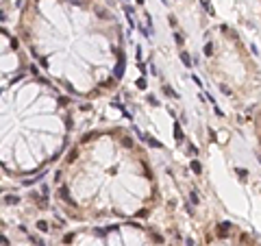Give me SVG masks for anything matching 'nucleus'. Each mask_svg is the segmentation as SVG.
<instances>
[{
	"mask_svg": "<svg viewBox=\"0 0 261 246\" xmlns=\"http://www.w3.org/2000/svg\"><path fill=\"white\" fill-rule=\"evenodd\" d=\"M255 126H257V137H259V146H261V111L257 113V124Z\"/></svg>",
	"mask_w": 261,
	"mask_h": 246,
	"instance_id": "obj_5",
	"label": "nucleus"
},
{
	"mask_svg": "<svg viewBox=\"0 0 261 246\" xmlns=\"http://www.w3.org/2000/svg\"><path fill=\"white\" fill-rule=\"evenodd\" d=\"M57 198L79 220L142 218L157 200L153 168L122 128L83 135L57 170Z\"/></svg>",
	"mask_w": 261,
	"mask_h": 246,
	"instance_id": "obj_2",
	"label": "nucleus"
},
{
	"mask_svg": "<svg viewBox=\"0 0 261 246\" xmlns=\"http://www.w3.org/2000/svg\"><path fill=\"white\" fill-rule=\"evenodd\" d=\"M18 33L48 79L74 96H102L122 76V29L104 0H26Z\"/></svg>",
	"mask_w": 261,
	"mask_h": 246,
	"instance_id": "obj_1",
	"label": "nucleus"
},
{
	"mask_svg": "<svg viewBox=\"0 0 261 246\" xmlns=\"http://www.w3.org/2000/svg\"><path fill=\"white\" fill-rule=\"evenodd\" d=\"M68 100L39 76H20L0 89V168L28 177L46 168L68 144Z\"/></svg>",
	"mask_w": 261,
	"mask_h": 246,
	"instance_id": "obj_3",
	"label": "nucleus"
},
{
	"mask_svg": "<svg viewBox=\"0 0 261 246\" xmlns=\"http://www.w3.org/2000/svg\"><path fill=\"white\" fill-rule=\"evenodd\" d=\"M26 57L22 52L20 41L7 29L0 26V89L24 76Z\"/></svg>",
	"mask_w": 261,
	"mask_h": 246,
	"instance_id": "obj_4",
	"label": "nucleus"
}]
</instances>
